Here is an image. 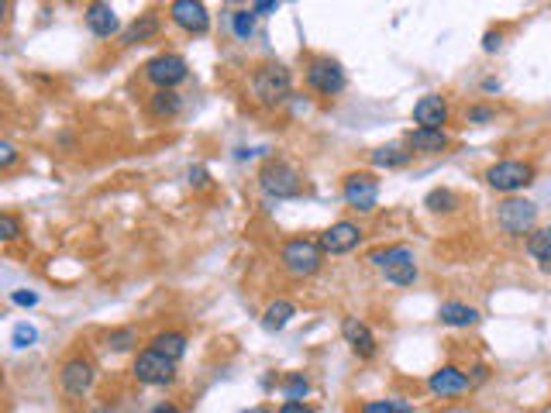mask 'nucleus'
<instances>
[{"mask_svg": "<svg viewBox=\"0 0 551 413\" xmlns=\"http://www.w3.org/2000/svg\"><path fill=\"white\" fill-rule=\"evenodd\" d=\"M375 269H383L386 283L393 286H413L417 283V258L411 245H390V248H375L369 256Z\"/></svg>", "mask_w": 551, "mask_h": 413, "instance_id": "obj_1", "label": "nucleus"}, {"mask_svg": "<svg viewBox=\"0 0 551 413\" xmlns=\"http://www.w3.org/2000/svg\"><path fill=\"white\" fill-rule=\"evenodd\" d=\"M258 186L266 197H276V200H294L303 193V176L296 173L290 162L283 158H269L258 173Z\"/></svg>", "mask_w": 551, "mask_h": 413, "instance_id": "obj_2", "label": "nucleus"}, {"mask_svg": "<svg viewBox=\"0 0 551 413\" xmlns=\"http://www.w3.org/2000/svg\"><path fill=\"white\" fill-rule=\"evenodd\" d=\"M290 90H294V76H290V69L283 62H266V66H258L256 76H252V94L266 107L283 103V100L290 97Z\"/></svg>", "mask_w": 551, "mask_h": 413, "instance_id": "obj_3", "label": "nucleus"}, {"mask_svg": "<svg viewBox=\"0 0 551 413\" xmlns=\"http://www.w3.org/2000/svg\"><path fill=\"white\" fill-rule=\"evenodd\" d=\"M279 262L290 275L303 279V275H314L324 265V248L314 238H290L283 245V252H279Z\"/></svg>", "mask_w": 551, "mask_h": 413, "instance_id": "obj_4", "label": "nucleus"}, {"mask_svg": "<svg viewBox=\"0 0 551 413\" xmlns=\"http://www.w3.org/2000/svg\"><path fill=\"white\" fill-rule=\"evenodd\" d=\"M537 224V203L524 197H507L496 207V228L510 238H524Z\"/></svg>", "mask_w": 551, "mask_h": 413, "instance_id": "obj_5", "label": "nucleus"}, {"mask_svg": "<svg viewBox=\"0 0 551 413\" xmlns=\"http://www.w3.org/2000/svg\"><path fill=\"white\" fill-rule=\"evenodd\" d=\"M483 179L496 193H517V190H524V186L534 183V166L531 162H520V158H503V162H492Z\"/></svg>", "mask_w": 551, "mask_h": 413, "instance_id": "obj_6", "label": "nucleus"}, {"mask_svg": "<svg viewBox=\"0 0 551 413\" xmlns=\"http://www.w3.org/2000/svg\"><path fill=\"white\" fill-rule=\"evenodd\" d=\"M131 375H135L141 386H169V382L176 379V362L166 358L162 352H156V348H145V352L135 358Z\"/></svg>", "mask_w": 551, "mask_h": 413, "instance_id": "obj_7", "label": "nucleus"}, {"mask_svg": "<svg viewBox=\"0 0 551 413\" xmlns=\"http://www.w3.org/2000/svg\"><path fill=\"white\" fill-rule=\"evenodd\" d=\"M341 197L352 211L369 214V211H375V200H379V179L373 173H348L341 179Z\"/></svg>", "mask_w": 551, "mask_h": 413, "instance_id": "obj_8", "label": "nucleus"}, {"mask_svg": "<svg viewBox=\"0 0 551 413\" xmlns=\"http://www.w3.org/2000/svg\"><path fill=\"white\" fill-rule=\"evenodd\" d=\"M345 83H348V76H345L341 62L328 59V56H321V59H314L311 66H307V86H311V90H317V94H324V97H335V94H341V90H345Z\"/></svg>", "mask_w": 551, "mask_h": 413, "instance_id": "obj_9", "label": "nucleus"}, {"mask_svg": "<svg viewBox=\"0 0 551 413\" xmlns=\"http://www.w3.org/2000/svg\"><path fill=\"white\" fill-rule=\"evenodd\" d=\"M145 76L152 79L158 90H173V86H179L183 79L190 76V66L176 52H166V56H156V59L145 62Z\"/></svg>", "mask_w": 551, "mask_h": 413, "instance_id": "obj_10", "label": "nucleus"}, {"mask_svg": "<svg viewBox=\"0 0 551 413\" xmlns=\"http://www.w3.org/2000/svg\"><path fill=\"white\" fill-rule=\"evenodd\" d=\"M317 241H321L324 256H345V252L358 248V241H362V228H358L355 220H335L324 235L317 238Z\"/></svg>", "mask_w": 551, "mask_h": 413, "instance_id": "obj_11", "label": "nucleus"}, {"mask_svg": "<svg viewBox=\"0 0 551 413\" xmlns=\"http://www.w3.org/2000/svg\"><path fill=\"white\" fill-rule=\"evenodd\" d=\"M169 18H173L176 28L190 31V35H203L211 28V14H207V7L200 0H173L169 4Z\"/></svg>", "mask_w": 551, "mask_h": 413, "instance_id": "obj_12", "label": "nucleus"}, {"mask_svg": "<svg viewBox=\"0 0 551 413\" xmlns=\"http://www.w3.org/2000/svg\"><path fill=\"white\" fill-rule=\"evenodd\" d=\"M59 382L69 396L90 393V386H94V362H86V358H69V362L59 369Z\"/></svg>", "mask_w": 551, "mask_h": 413, "instance_id": "obj_13", "label": "nucleus"}, {"mask_svg": "<svg viewBox=\"0 0 551 413\" xmlns=\"http://www.w3.org/2000/svg\"><path fill=\"white\" fill-rule=\"evenodd\" d=\"M341 337L348 341V348H352L358 358H373L375 355V335L366 320H358V317H345V324H341Z\"/></svg>", "mask_w": 551, "mask_h": 413, "instance_id": "obj_14", "label": "nucleus"}, {"mask_svg": "<svg viewBox=\"0 0 551 413\" xmlns=\"http://www.w3.org/2000/svg\"><path fill=\"white\" fill-rule=\"evenodd\" d=\"M473 386V379L462 373L458 365H441L438 373H431V379H428V390H431L434 396H458L465 393Z\"/></svg>", "mask_w": 551, "mask_h": 413, "instance_id": "obj_15", "label": "nucleus"}, {"mask_svg": "<svg viewBox=\"0 0 551 413\" xmlns=\"http://www.w3.org/2000/svg\"><path fill=\"white\" fill-rule=\"evenodd\" d=\"M413 121H417V128H438V131H445V124H448V100L445 97H420L413 103Z\"/></svg>", "mask_w": 551, "mask_h": 413, "instance_id": "obj_16", "label": "nucleus"}, {"mask_svg": "<svg viewBox=\"0 0 551 413\" xmlns=\"http://www.w3.org/2000/svg\"><path fill=\"white\" fill-rule=\"evenodd\" d=\"M158 31H162V18L156 11H145L138 14L124 31H121V45H145V41H156Z\"/></svg>", "mask_w": 551, "mask_h": 413, "instance_id": "obj_17", "label": "nucleus"}, {"mask_svg": "<svg viewBox=\"0 0 551 413\" xmlns=\"http://www.w3.org/2000/svg\"><path fill=\"white\" fill-rule=\"evenodd\" d=\"M407 145H411V152H420V156H438L448 148V135L438 128H413V131H407Z\"/></svg>", "mask_w": 551, "mask_h": 413, "instance_id": "obj_18", "label": "nucleus"}, {"mask_svg": "<svg viewBox=\"0 0 551 413\" xmlns=\"http://www.w3.org/2000/svg\"><path fill=\"white\" fill-rule=\"evenodd\" d=\"M83 18H86V28H90L97 39H111V35L118 31V14H114L111 4H90V7L83 11Z\"/></svg>", "mask_w": 551, "mask_h": 413, "instance_id": "obj_19", "label": "nucleus"}, {"mask_svg": "<svg viewBox=\"0 0 551 413\" xmlns=\"http://www.w3.org/2000/svg\"><path fill=\"white\" fill-rule=\"evenodd\" d=\"M438 317H441V324H448V328H475V324L483 320L475 307H469V303H458V300H448V303H441Z\"/></svg>", "mask_w": 551, "mask_h": 413, "instance_id": "obj_20", "label": "nucleus"}, {"mask_svg": "<svg viewBox=\"0 0 551 413\" xmlns=\"http://www.w3.org/2000/svg\"><path fill=\"white\" fill-rule=\"evenodd\" d=\"M413 158V152H407L403 145H383V148H373L369 152V162L375 169H403Z\"/></svg>", "mask_w": 551, "mask_h": 413, "instance_id": "obj_21", "label": "nucleus"}, {"mask_svg": "<svg viewBox=\"0 0 551 413\" xmlns=\"http://www.w3.org/2000/svg\"><path fill=\"white\" fill-rule=\"evenodd\" d=\"M294 317H296V307L290 300H273V303L266 307V314H262V328H266L269 335H276V331H283Z\"/></svg>", "mask_w": 551, "mask_h": 413, "instance_id": "obj_22", "label": "nucleus"}, {"mask_svg": "<svg viewBox=\"0 0 551 413\" xmlns=\"http://www.w3.org/2000/svg\"><path fill=\"white\" fill-rule=\"evenodd\" d=\"M149 111L156 118H176L179 111H183V97H179L176 90H156L152 100H149Z\"/></svg>", "mask_w": 551, "mask_h": 413, "instance_id": "obj_23", "label": "nucleus"}, {"mask_svg": "<svg viewBox=\"0 0 551 413\" xmlns=\"http://www.w3.org/2000/svg\"><path fill=\"white\" fill-rule=\"evenodd\" d=\"M528 252H531V258L541 262L545 273H551V228H537V231L528 235Z\"/></svg>", "mask_w": 551, "mask_h": 413, "instance_id": "obj_24", "label": "nucleus"}, {"mask_svg": "<svg viewBox=\"0 0 551 413\" xmlns=\"http://www.w3.org/2000/svg\"><path fill=\"white\" fill-rule=\"evenodd\" d=\"M152 348L162 352L166 358L179 362V358L186 355V335H183V331H162V335L152 337Z\"/></svg>", "mask_w": 551, "mask_h": 413, "instance_id": "obj_25", "label": "nucleus"}, {"mask_svg": "<svg viewBox=\"0 0 551 413\" xmlns=\"http://www.w3.org/2000/svg\"><path fill=\"white\" fill-rule=\"evenodd\" d=\"M358 413H413V403L396 400V396H390V400H366Z\"/></svg>", "mask_w": 551, "mask_h": 413, "instance_id": "obj_26", "label": "nucleus"}, {"mask_svg": "<svg viewBox=\"0 0 551 413\" xmlns=\"http://www.w3.org/2000/svg\"><path fill=\"white\" fill-rule=\"evenodd\" d=\"M424 207H428L431 214H452L455 207H458V197H455L452 190H431V193L424 197Z\"/></svg>", "mask_w": 551, "mask_h": 413, "instance_id": "obj_27", "label": "nucleus"}, {"mask_svg": "<svg viewBox=\"0 0 551 413\" xmlns=\"http://www.w3.org/2000/svg\"><path fill=\"white\" fill-rule=\"evenodd\" d=\"M231 31H235L238 41H248L256 35V14H252V7H241L231 14Z\"/></svg>", "mask_w": 551, "mask_h": 413, "instance_id": "obj_28", "label": "nucleus"}, {"mask_svg": "<svg viewBox=\"0 0 551 413\" xmlns=\"http://www.w3.org/2000/svg\"><path fill=\"white\" fill-rule=\"evenodd\" d=\"M283 393H286V400H307L311 396V379L303 373L283 375Z\"/></svg>", "mask_w": 551, "mask_h": 413, "instance_id": "obj_29", "label": "nucleus"}, {"mask_svg": "<svg viewBox=\"0 0 551 413\" xmlns=\"http://www.w3.org/2000/svg\"><path fill=\"white\" fill-rule=\"evenodd\" d=\"M138 345V335L131 328H121V331H111L107 335V348H114V352H128V348H135Z\"/></svg>", "mask_w": 551, "mask_h": 413, "instance_id": "obj_30", "label": "nucleus"}, {"mask_svg": "<svg viewBox=\"0 0 551 413\" xmlns=\"http://www.w3.org/2000/svg\"><path fill=\"white\" fill-rule=\"evenodd\" d=\"M0 238H4V241H18V238H21L18 214H11V211H4V214H0Z\"/></svg>", "mask_w": 551, "mask_h": 413, "instance_id": "obj_31", "label": "nucleus"}, {"mask_svg": "<svg viewBox=\"0 0 551 413\" xmlns=\"http://www.w3.org/2000/svg\"><path fill=\"white\" fill-rule=\"evenodd\" d=\"M11 341H14V348H32V345L39 341V331H35L32 324H18L14 335H11Z\"/></svg>", "mask_w": 551, "mask_h": 413, "instance_id": "obj_32", "label": "nucleus"}, {"mask_svg": "<svg viewBox=\"0 0 551 413\" xmlns=\"http://www.w3.org/2000/svg\"><path fill=\"white\" fill-rule=\"evenodd\" d=\"M465 121H469V124H490V121H496V111H492V107H483V103H475V107L465 111Z\"/></svg>", "mask_w": 551, "mask_h": 413, "instance_id": "obj_33", "label": "nucleus"}, {"mask_svg": "<svg viewBox=\"0 0 551 413\" xmlns=\"http://www.w3.org/2000/svg\"><path fill=\"white\" fill-rule=\"evenodd\" d=\"M14 162H18V148H14L11 141H0V169L7 173V169H11Z\"/></svg>", "mask_w": 551, "mask_h": 413, "instance_id": "obj_34", "label": "nucleus"}, {"mask_svg": "<svg viewBox=\"0 0 551 413\" xmlns=\"http://www.w3.org/2000/svg\"><path fill=\"white\" fill-rule=\"evenodd\" d=\"M279 413H314V407L303 403V400H286V403L279 407Z\"/></svg>", "mask_w": 551, "mask_h": 413, "instance_id": "obj_35", "label": "nucleus"}, {"mask_svg": "<svg viewBox=\"0 0 551 413\" xmlns=\"http://www.w3.org/2000/svg\"><path fill=\"white\" fill-rule=\"evenodd\" d=\"M11 303H18V307H35L39 303V293H24V290H18V293H11Z\"/></svg>", "mask_w": 551, "mask_h": 413, "instance_id": "obj_36", "label": "nucleus"}, {"mask_svg": "<svg viewBox=\"0 0 551 413\" xmlns=\"http://www.w3.org/2000/svg\"><path fill=\"white\" fill-rule=\"evenodd\" d=\"M273 11H279V4L276 0H258V4H252V14H273Z\"/></svg>", "mask_w": 551, "mask_h": 413, "instance_id": "obj_37", "label": "nucleus"}, {"mask_svg": "<svg viewBox=\"0 0 551 413\" xmlns=\"http://www.w3.org/2000/svg\"><path fill=\"white\" fill-rule=\"evenodd\" d=\"M500 45H503V35H500V31H486V39H483V49H486V52H496Z\"/></svg>", "mask_w": 551, "mask_h": 413, "instance_id": "obj_38", "label": "nucleus"}, {"mask_svg": "<svg viewBox=\"0 0 551 413\" xmlns=\"http://www.w3.org/2000/svg\"><path fill=\"white\" fill-rule=\"evenodd\" d=\"M207 169H203V166H194V169H190V183H194V186H207Z\"/></svg>", "mask_w": 551, "mask_h": 413, "instance_id": "obj_39", "label": "nucleus"}, {"mask_svg": "<svg viewBox=\"0 0 551 413\" xmlns=\"http://www.w3.org/2000/svg\"><path fill=\"white\" fill-rule=\"evenodd\" d=\"M486 375H490V369H486V365H475V369H473V375H469V379H473V382H483Z\"/></svg>", "mask_w": 551, "mask_h": 413, "instance_id": "obj_40", "label": "nucleus"}, {"mask_svg": "<svg viewBox=\"0 0 551 413\" xmlns=\"http://www.w3.org/2000/svg\"><path fill=\"white\" fill-rule=\"evenodd\" d=\"M149 413H179V407H173V403H158L156 410H149Z\"/></svg>", "mask_w": 551, "mask_h": 413, "instance_id": "obj_41", "label": "nucleus"}, {"mask_svg": "<svg viewBox=\"0 0 551 413\" xmlns=\"http://www.w3.org/2000/svg\"><path fill=\"white\" fill-rule=\"evenodd\" d=\"M245 413H273L269 407H252V410H245Z\"/></svg>", "mask_w": 551, "mask_h": 413, "instance_id": "obj_42", "label": "nucleus"}, {"mask_svg": "<svg viewBox=\"0 0 551 413\" xmlns=\"http://www.w3.org/2000/svg\"><path fill=\"white\" fill-rule=\"evenodd\" d=\"M94 413H114V410H111V407H100V410H94Z\"/></svg>", "mask_w": 551, "mask_h": 413, "instance_id": "obj_43", "label": "nucleus"}]
</instances>
